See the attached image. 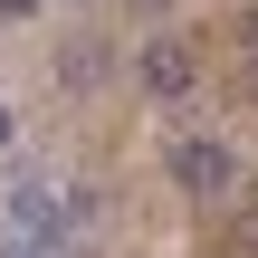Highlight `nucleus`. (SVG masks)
I'll list each match as a JSON object with an SVG mask.
<instances>
[{
    "label": "nucleus",
    "instance_id": "1",
    "mask_svg": "<svg viewBox=\"0 0 258 258\" xmlns=\"http://www.w3.org/2000/svg\"><path fill=\"white\" fill-rule=\"evenodd\" d=\"M134 86H144L153 105H182V96L201 86V48H191L182 29H153V38L134 48Z\"/></svg>",
    "mask_w": 258,
    "mask_h": 258
},
{
    "label": "nucleus",
    "instance_id": "2",
    "mask_svg": "<svg viewBox=\"0 0 258 258\" xmlns=\"http://www.w3.org/2000/svg\"><path fill=\"white\" fill-rule=\"evenodd\" d=\"M172 191H182V201H201V211H220V201L239 191V153H230L220 134H191V144H172Z\"/></svg>",
    "mask_w": 258,
    "mask_h": 258
},
{
    "label": "nucleus",
    "instance_id": "3",
    "mask_svg": "<svg viewBox=\"0 0 258 258\" xmlns=\"http://www.w3.org/2000/svg\"><path fill=\"white\" fill-rule=\"evenodd\" d=\"M10 230H38V239H67L77 230V201L48 182V172H19L10 182Z\"/></svg>",
    "mask_w": 258,
    "mask_h": 258
},
{
    "label": "nucleus",
    "instance_id": "4",
    "mask_svg": "<svg viewBox=\"0 0 258 258\" xmlns=\"http://www.w3.org/2000/svg\"><path fill=\"white\" fill-rule=\"evenodd\" d=\"M0 258H67V239H38V230H10Z\"/></svg>",
    "mask_w": 258,
    "mask_h": 258
},
{
    "label": "nucleus",
    "instance_id": "5",
    "mask_svg": "<svg viewBox=\"0 0 258 258\" xmlns=\"http://www.w3.org/2000/svg\"><path fill=\"white\" fill-rule=\"evenodd\" d=\"M105 77V48H67V86H96Z\"/></svg>",
    "mask_w": 258,
    "mask_h": 258
},
{
    "label": "nucleus",
    "instance_id": "6",
    "mask_svg": "<svg viewBox=\"0 0 258 258\" xmlns=\"http://www.w3.org/2000/svg\"><path fill=\"white\" fill-rule=\"evenodd\" d=\"M239 249L258 258V201H249V211H239Z\"/></svg>",
    "mask_w": 258,
    "mask_h": 258
},
{
    "label": "nucleus",
    "instance_id": "7",
    "mask_svg": "<svg viewBox=\"0 0 258 258\" xmlns=\"http://www.w3.org/2000/svg\"><path fill=\"white\" fill-rule=\"evenodd\" d=\"M239 48H249V57H258V10H239Z\"/></svg>",
    "mask_w": 258,
    "mask_h": 258
},
{
    "label": "nucleus",
    "instance_id": "8",
    "mask_svg": "<svg viewBox=\"0 0 258 258\" xmlns=\"http://www.w3.org/2000/svg\"><path fill=\"white\" fill-rule=\"evenodd\" d=\"M29 10H38V0H0V19H29Z\"/></svg>",
    "mask_w": 258,
    "mask_h": 258
},
{
    "label": "nucleus",
    "instance_id": "9",
    "mask_svg": "<svg viewBox=\"0 0 258 258\" xmlns=\"http://www.w3.org/2000/svg\"><path fill=\"white\" fill-rule=\"evenodd\" d=\"M0 144H10V105H0Z\"/></svg>",
    "mask_w": 258,
    "mask_h": 258
}]
</instances>
